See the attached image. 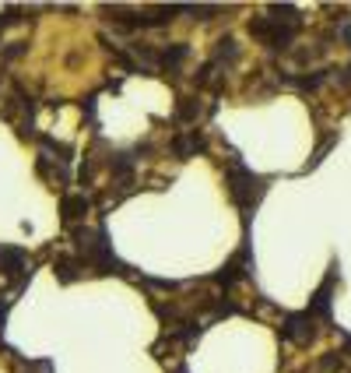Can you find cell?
<instances>
[{
    "mask_svg": "<svg viewBox=\"0 0 351 373\" xmlns=\"http://www.w3.org/2000/svg\"><path fill=\"white\" fill-rule=\"evenodd\" d=\"M200 148H204V138H200L197 131H190V134H180V138L172 141V151L180 155V158H190V155H194V151H200Z\"/></svg>",
    "mask_w": 351,
    "mask_h": 373,
    "instance_id": "obj_1",
    "label": "cell"
},
{
    "mask_svg": "<svg viewBox=\"0 0 351 373\" xmlns=\"http://www.w3.org/2000/svg\"><path fill=\"white\" fill-rule=\"evenodd\" d=\"M53 275L60 279L64 285H71V282H78V279H81V272H78V264H74V260H67V257H60V260L53 264Z\"/></svg>",
    "mask_w": 351,
    "mask_h": 373,
    "instance_id": "obj_2",
    "label": "cell"
},
{
    "mask_svg": "<svg viewBox=\"0 0 351 373\" xmlns=\"http://www.w3.org/2000/svg\"><path fill=\"white\" fill-rule=\"evenodd\" d=\"M85 211H88V197H85V194H74V197H67V201H64V219H67V222L81 219Z\"/></svg>",
    "mask_w": 351,
    "mask_h": 373,
    "instance_id": "obj_3",
    "label": "cell"
},
{
    "mask_svg": "<svg viewBox=\"0 0 351 373\" xmlns=\"http://www.w3.org/2000/svg\"><path fill=\"white\" fill-rule=\"evenodd\" d=\"M200 113V102H194V99H183V106L176 110V120H194Z\"/></svg>",
    "mask_w": 351,
    "mask_h": 373,
    "instance_id": "obj_4",
    "label": "cell"
}]
</instances>
